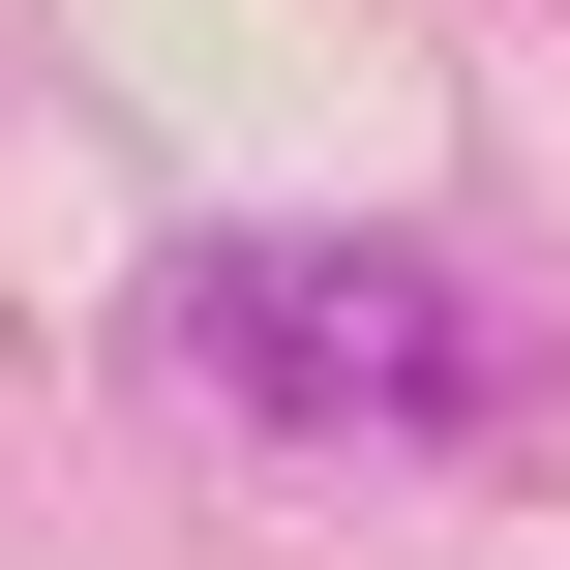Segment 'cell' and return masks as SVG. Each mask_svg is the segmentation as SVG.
Returning <instances> with one entry per match:
<instances>
[{
    "label": "cell",
    "instance_id": "6da1fadb",
    "mask_svg": "<svg viewBox=\"0 0 570 570\" xmlns=\"http://www.w3.org/2000/svg\"><path fill=\"white\" fill-rule=\"evenodd\" d=\"M180 361L271 421V451H451L481 391H511V331L421 271V240H180Z\"/></svg>",
    "mask_w": 570,
    "mask_h": 570
}]
</instances>
